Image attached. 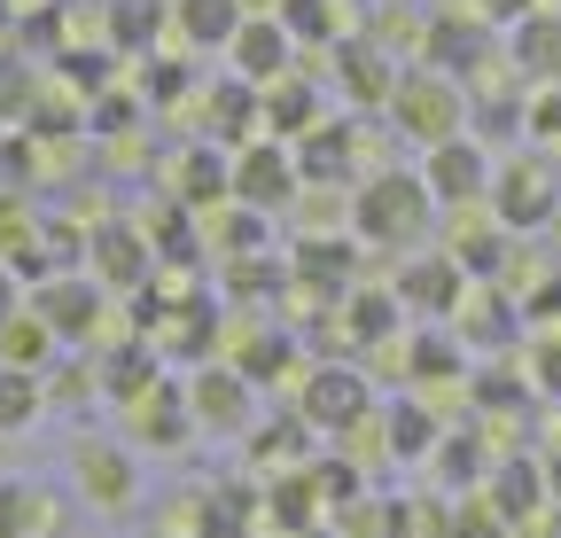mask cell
Instances as JSON below:
<instances>
[{"mask_svg":"<svg viewBox=\"0 0 561 538\" xmlns=\"http://www.w3.org/2000/svg\"><path fill=\"white\" fill-rule=\"evenodd\" d=\"M430 219H437V195L421 187V172H367L351 187V234L375 250H421Z\"/></svg>","mask_w":561,"mask_h":538,"instance_id":"6da1fadb","label":"cell"},{"mask_svg":"<svg viewBox=\"0 0 561 538\" xmlns=\"http://www.w3.org/2000/svg\"><path fill=\"white\" fill-rule=\"evenodd\" d=\"M390 125L405 133V141H421V149L453 141V133L468 125V94H460V79L430 71V62H413V71H398V94H390Z\"/></svg>","mask_w":561,"mask_h":538,"instance_id":"7a4b0ae2","label":"cell"},{"mask_svg":"<svg viewBox=\"0 0 561 538\" xmlns=\"http://www.w3.org/2000/svg\"><path fill=\"white\" fill-rule=\"evenodd\" d=\"M491 180H500V164H491V149L476 141V133H453V141L421 149V187H430L445 211H476V204H491Z\"/></svg>","mask_w":561,"mask_h":538,"instance_id":"3957f363","label":"cell"},{"mask_svg":"<svg viewBox=\"0 0 561 538\" xmlns=\"http://www.w3.org/2000/svg\"><path fill=\"white\" fill-rule=\"evenodd\" d=\"M491 219H500L507 234H538L553 211H561V180H553V164L546 157H515V164H500V180H491V204H483Z\"/></svg>","mask_w":561,"mask_h":538,"instance_id":"277c9868","label":"cell"},{"mask_svg":"<svg viewBox=\"0 0 561 538\" xmlns=\"http://www.w3.org/2000/svg\"><path fill=\"white\" fill-rule=\"evenodd\" d=\"M297 414H305L312 430H335V437H351V430H359V422L375 414V390H367V375H359V367L328 359V367L297 375Z\"/></svg>","mask_w":561,"mask_h":538,"instance_id":"5b68a950","label":"cell"},{"mask_svg":"<svg viewBox=\"0 0 561 538\" xmlns=\"http://www.w3.org/2000/svg\"><path fill=\"white\" fill-rule=\"evenodd\" d=\"M70 484H79L87 507L102 515H125L140 500V468H133V445H110V437H79L70 445Z\"/></svg>","mask_w":561,"mask_h":538,"instance_id":"8992f818","label":"cell"},{"mask_svg":"<svg viewBox=\"0 0 561 538\" xmlns=\"http://www.w3.org/2000/svg\"><path fill=\"white\" fill-rule=\"evenodd\" d=\"M32 312L55 328V344H94V335H102V320H110V289L87 274V265H79V274H47Z\"/></svg>","mask_w":561,"mask_h":538,"instance_id":"52a82bcc","label":"cell"},{"mask_svg":"<svg viewBox=\"0 0 561 538\" xmlns=\"http://www.w3.org/2000/svg\"><path fill=\"white\" fill-rule=\"evenodd\" d=\"M297 180H305L297 149H280L273 133H257V141L234 149V204H250V211H280L297 195Z\"/></svg>","mask_w":561,"mask_h":538,"instance_id":"ba28073f","label":"cell"},{"mask_svg":"<svg viewBox=\"0 0 561 538\" xmlns=\"http://www.w3.org/2000/svg\"><path fill=\"white\" fill-rule=\"evenodd\" d=\"M227 55H234V79H250V87H273V79L297 71V39H289V24H280L273 9H250L234 24Z\"/></svg>","mask_w":561,"mask_h":538,"instance_id":"9c48e42d","label":"cell"},{"mask_svg":"<svg viewBox=\"0 0 561 538\" xmlns=\"http://www.w3.org/2000/svg\"><path fill=\"white\" fill-rule=\"evenodd\" d=\"M87 274H94L110 297H117V289H140V282L157 274V242L140 234L133 219H110V227L87 234Z\"/></svg>","mask_w":561,"mask_h":538,"instance_id":"30bf717a","label":"cell"},{"mask_svg":"<svg viewBox=\"0 0 561 538\" xmlns=\"http://www.w3.org/2000/svg\"><path fill=\"white\" fill-rule=\"evenodd\" d=\"M187 407H195V430L203 437H234L250 422V375L234 359H203L195 382H187Z\"/></svg>","mask_w":561,"mask_h":538,"instance_id":"8fae6325","label":"cell"},{"mask_svg":"<svg viewBox=\"0 0 561 538\" xmlns=\"http://www.w3.org/2000/svg\"><path fill=\"white\" fill-rule=\"evenodd\" d=\"M398 305L405 312H421V320H453L460 312V297H468V274H460V257H445V250H421V257H405L398 265Z\"/></svg>","mask_w":561,"mask_h":538,"instance_id":"7c38bea8","label":"cell"},{"mask_svg":"<svg viewBox=\"0 0 561 538\" xmlns=\"http://www.w3.org/2000/svg\"><path fill=\"white\" fill-rule=\"evenodd\" d=\"M483 55H491V16H468V9H437L430 24H421V62L445 79L460 71H483Z\"/></svg>","mask_w":561,"mask_h":538,"instance_id":"4fadbf2b","label":"cell"},{"mask_svg":"<svg viewBox=\"0 0 561 538\" xmlns=\"http://www.w3.org/2000/svg\"><path fill=\"white\" fill-rule=\"evenodd\" d=\"M257 492H265V538H297V530L328 523V492L312 477V460L273 468V484H257Z\"/></svg>","mask_w":561,"mask_h":538,"instance_id":"5bb4252c","label":"cell"},{"mask_svg":"<svg viewBox=\"0 0 561 538\" xmlns=\"http://www.w3.org/2000/svg\"><path fill=\"white\" fill-rule=\"evenodd\" d=\"M125 430H133V445H180V437H195V407H187V382H172V375H157L149 390L125 407Z\"/></svg>","mask_w":561,"mask_h":538,"instance_id":"9a60e30c","label":"cell"},{"mask_svg":"<svg viewBox=\"0 0 561 538\" xmlns=\"http://www.w3.org/2000/svg\"><path fill=\"white\" fill-rule=\"evenodd\" d=\"M335 55V87L359 102V110H390V94H398V62L375 47V39H335L328 47Z\"/></svg>","mask_w":561,"mask_h":538,"instance_id":"2e32d148","label":"cell"},{"mask_svg":"<svg viewBox=\"0 0 561 538\" xmlns=\"http://www.w3.org/2000/svg\"><path fill=\"white\" fill-rule=\"evenodd\" d=\"M483 500L500 507L507 523H538L546 515V460H530V453H507V460H491V477H483Z\"/></svg>","mask_w":561,"mask_h":538,"instance_id":"e0dca14e","label":"cell"},{"mask_svg":"<svg viewBox=\"0 0 561 538\" xmlns=\"http://www.w3.org/2000/svg\"><path fill=\"white\" fill-rule=\"evenodd\" d=\"M257 530H265V492L257 484L195 492V538H257Z\"/></svg>","mask_w":561,"mask_h":538,"instance_id":"ac0fdd59","label":"cell"},{"mask_svg":"<svg viewBox=\"0 0 561 538\" xmlns=\"http://www.w3.org/2000/svg\"><path fill=\"white\" fill-rule=\"evenodd\" d=\"M172 187H180V204L187 211H210V204H234V149L219 141H203L172 164Z\"/></svg>","mask_w":561,"mask_h":538,"instance_id":"d6986e66","label":"cell"},{"mask_svg":"<svg viewBox=\"0 0 561 538\" xmlns=\"http://www.w3.org/2000/svg\"><path fill=\"white\" fill-rule=\"evenodd\" d=\"M62 530V500L47 484L0 477V538H55Z\"/></svg>","mask_w":561,"mask_h":538,"instance_id":"ffe728a7","label":"cell"},{"mask_svg":"<svg viewBox=\"0 0 561 538\" xmlns=\"http://www.w3.org/2000/svg\"><path fill=\"white\" fill-rule=\"evenodd\" d=\"M453 320H460V344H468V352H476V344H483V352H507V344H515V320H523V312H515V305H507L500 289H468Z\"/></svg>","mask_w":561,"mask_h":538,"instance_id":"44dd1931","label":"cell"},{"mask_svg":"<svg viewBox=\"0 0 561 538\" xmlns=\"http://www.w3.org/2000/svg\"><path fill=\"white\" fill-rule=\"evenodd\" d=\"M398 320H405V305H398V289H390V282H382V289H351V297H343V335H351L359 352L390 344Z\"/></svg>","mask_w":561,"mask_h":538,"instance_id":"7402d4cb","label":"cell"},{"mask_svg":"<svg viewBox=\"0 0 561 538\" xmlns=\"http://www.w3.org/2000/svg\"><path fill=\"white\" fill-rule=\"evenodd\" d=\"M157 375H164V352L149 344V335H125V344H110V359H102V390L117 398V407H133Z\"/></svg>","mask_w":561,"mask_h":538,"instance_id":"603a6c76","label":"cell"},{"mask_svg":"<svg viewBox=\"0 0 561 538\" xmlns=\"http://www.w3.org/2000/svg\"><path fill=\"white\" fill-rule=\"evenodd\" d=\"M405 367H413V382H460L468 375V344H460V328H445V320H430L405 344Z\"/></svg>","mask_w":561,"mask_h":538,"instance_id":"cb8c5ba5","label":"cell"},{"mask_svg":"<svg viewBox=\"0 0 561 538\" xmlns=\"http://www.w3.org/2000/svg\"><path fill=\"white\" fill-rule=\"evenodd\" d=\"M430 468H437V484H445V492H483L491 453H483V437H476V430H445V437H437V453H430Z\"/></svg>","mask_w":561,"mask_h":538,"instance_id":"d4e9b609","label":"cell"},{"mask_svg":"<svg viewBox=\"0 0 561 538\" xmlns=\"http://www.w3.org/2000/svg\"><path fill=\"white\" fill-rule=\"evenodd\" d=\"M351 257H359V234H351V242H335V234L320 242V234H312V242H297V257H289V282H312V289H328V297H335L351 274H359Z\"/></svg>","mask_w":561,"mask_h":538,"instance_id":"484cf974","label":"cell"},{"mask_svg":"<svg viewBox=\"0 0 561 538\" xmlns=\"http://www.w3.org/2000/svg\"><path fill=\"white\" fill-rule=\"evenodd\" d=\"M242 16H250L242 0H172V24L187 32V47H227Z\"/></svg>","mask_w":561,"mask_h":538,"instance_id":"4316f807","label":"cell"},{"mask_svg":"<svg viewBox=\"0 0 561 538\" xmlns=\"http://www.w3.org/2000/svg\"><path fill=\"white\" fill-rule=\"evenodd\" d=\"M47 359H55V328H47L39 312H9V320H0V367L47 375Z\"/></svg>","mask_w":561,"mask_h":538,"instance_id":"83f0119b","label":"cell"},{"mask_svg":"<svg viewBox=\"0 0 561 538\" xmlns=\"http://www.w3.org/2000/svg\"><path fill=\"white\" fill-rule=\"evenodd\" d=\"M515 62L530 79H561V9H538L515 24Z\"/></svg>","mask_w":561,"mask_h":538,"instance_id":"f1b7e54d","label":"cell"},{"mask_svg":"<svg viewBox=\"0 0 561 538\" xmlns=\"http://www.w3.org/2000/svg\"><path fill=\"white\" fill-rule=\"evenodd\" d=\"M273 16L289 24V39H305V47H335V39H351L343 0H280Z\"/></svg>","mask_w":561,"mask_h":538,"instance_id":"f546056e","label":"cell"},{"mask_svg":"<svg viewBox=\"0 0 561 538\" xmlns=\"http://www.w3.org/2000/svg\"><path fill=\"white\" fill-rule=\"evenodd\" d=\"M382 430H390V453L398 460H430L437 453V414L430 407H421V398H398V407H382Z\"/></svg>","mask_w":561,"mask_h":538,"instance_id":"4dcf8cb0","label":"cell"},{"mask_svg":"<svg viewBox=\"0 0 561 538\" xmlns=\"http://www.w3.org/2000/svg\"><path fill=\"white\" fill-rule=\"evenodd\" d=\"M289 125H297V141H305V133L320 125V94H312V87H305L297 71L265 87V133H273V141H280V133H289Z\"/></svg>","mask_w":561,"mask_h":538,"instance_id":"1f68e13d","label":"cell"},{"mask_svg":"<svg viewBox=\"0 0 561 538\" xmlns=\"http://www.w3.org/2000/svg\"><path fill=\"white\" fill-rule=\"evenodd\" d=\"M47 414V375L32 367H0V437H16Z\"/></svg>","mask_w":561,"mask_h":538,"instance_id":"d6a6232c","label":"cell"},{"mask_svg":"<svg viewBox=\"0 0 561 538\" xmlns=\"http://www.w3.org/2000/svg\"><path fill=\"white\" fill-rule=\"evenodd\" d=\"M297 359V344H289V328H257V335H242L234 344V367L250 375V382H273L280 367Z\"/></svg>","mask_w":561,"mask_h":538,"instance_id":"836d02e7","label":"cell"},{"mask_svg":"<svg viewBox=\"0 0 561 538\" xmlns=\"http://www.w3.org/2000/svg\"><path fill=\"white\" fill-rule=\"evenodd\" d=\"M250 453H257V460H273V468H297V460H312V422H305V414H289V422H265Z\"/></svg>","mask_w":561,"mask_h":538,"instance_id":"e575fe53","label":"cell"},{"mask_svg":"<svg viewBox=\"0 0 561 538\" xmlns=\"http://www.w3.org/2000/svg\"><path fill=\"white\" fill-rule=\"evenodd\" d=\"M172 320L180 328L164 335V352H180V359H210V352H219V312H210V305H180Z\"/></svg>","mask_w":561,"mask_h":538,"instance_id":"d590c367","label":"cell"},{"mask_svg":"<svg viewBox=\"0 0 561 538\" xmlns=\"http://www.w3.org/2000/svg\"><path fill=\"white\" fill-rule=\"evenodd\" d=\"M32 242H39V219H32V204H24V195H0V265L16 274Z\"/></svg>","mask_w":561,"mask_h":538,"instance_id":"8d00e7d4","label":"cell"},{"mask_svg":"<svg viewBox=\"0 0 561 538\" xmlns=\"http://www.w3.org/2000/svg\"><path fill=\"white\" fill-rule=\"evenodd\" d=\"M507 530H515V523L491 507L483 492H460V507H453V538H507Z\"/></svg>","mask_w":561,"mask_h":538,"instance_id":"74e56055","label":"cell"},{"mask_svg":"<svg viewBox=\"0 0 561 538\" xmlns=\"http://www.w3.org/2000/svg\"><path fill=\"white\" fill-rule=\"evenodd\" d=\"M219 242L234 250V257H265L257 242H265V211H250V204H227V219H219Z\"/></svg>","mask_w":561,"mask_h":538,"instance_id":"f35d334b","label":"cell"},{"mask_svg":"<svg viewBox=\"0 0 561 538\" xmlns=\"http://www.w3.org/2000/svg\"><path fill=\"white\" fill-rule=\"evenodd\" d=\"M312 477H320V492H328V515L359 500V468H351V460H312Z\"/></svg>","mask_w":561,"mask_h":538,"instance_id":"ab89813d","label":"cell"},{"mask_svg":"<svg viewBox=\"0 0 561 538\" xmlns=\"http://www.w3.org/2000/svg\"><path fill=\"white\" fill-rule=\"evenodd\" d=\"M476 398H483L491 414H515V407H523V382H515L507 367H483V375H476Z\"/></svg>","mask_w":561,"mask_h":538,"instance_id":"60d3db41","label":"cell"},{"mask_svg":"<svg viewBox=\"0 0 561 538\" xmlns=\"http://www.w3.org/2000/svg\"><path fill=\"white\" fill-rule=\"evenodd\" d=\"M523 133H530V141H561V87H546L538 102H523Z\"/></svg>","mask_w":561,"mask_h":538,"instance_id":"b9f144b4","label":"cell"},{"mask_svg":"<svg viewBox=\"0 0 561 538\" xmlns=\"http://www.w3.org/2000/svg\"><path fill=\"white\" fill-rule=\"evenodd\" d=\"M530 375H538V390L546 398H561V328L546 335V344H538V359H530Z\"/></svg>","mask_w":561,"mask_h":538,"instance_id":"7bdbcfd3","label":"cell"},{"mask_svg":"<svg viewBox=\"0 0 561 538\" xmlns=\"http://www.w3.org/2000/svg\"><path fill=\"white\" fill-rule=\"evenodd\" d=\"M157 32V0H125V16H117V39H149Z\"/></svg>","mask_w":561,"mask_h":538,"instance_id":"ee69618b","label":"cell"},{"mask_svg":"<svg viewBox=\"0 0 561 538\" xmlns=\"http://www.w3.org/2000/svg\"><path fill=\"white\" fill-rule=\"evenodd\" d=\"M483 16L491 24H523V16H538V0H483Z\"/></svg>","mask_w":561,"mask_h":538,"instance_id":"f6af8a7d","label":"cell"},{"mask_svg":"<svg viewBox=\"0 0 561 538\" xmlns=\"http://www.w3.org/2000/svg\"><path fill=\"white\" fill-rule=\"evenodd\" d=\"M9 312H24V305H16V274L0 265V320H9Z\"/></svg>","mask_w":561,"mask_h":538,"instance_id":"bcb514c9","label":"cell"},{"mask_svg":"<svg viewBox=\"0 0 561 538\" xmlns=\"http://www.w3.org/2000/svg\"><path fill=\"white\" fill-rule=\"evenodd\" d=\"M546 492H553V500H561V445H553V453H546Z\"/></svg>","mask_w":561,"mask_h":538,"instance_id":"7dc6e473","label":"cell"},{"mask_svg":"<svg viewBox=\"0 0 561 538\" xmlns=\"http://www.w3.org/2000/svg\"><path fill=\"white\" fill-rule=\"evenodd\" d=\"M297 538H343V530H335V523H312V530H297Z\"/></svg>","mask_w":561,"mask_h":538,"instance_id":"c3c4849f","label":"cell"},{"mask_svg":"<svg viewBox=\"0 0 561 538\" xmlns=\"http://www.w3.org/2000/svg\"><path fill=\"white\" fill-rule=\"evenodd\" d=\"M257 538H265V530H257Z\"/></svg>","mask_w":561,"mask_h":538,"instance_id":"681fc988","label":"cell"}]
</instances>
